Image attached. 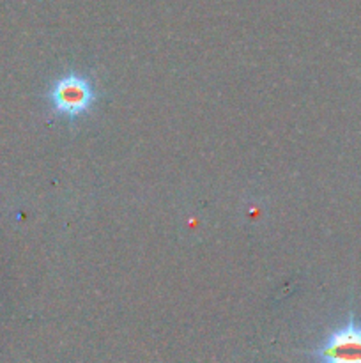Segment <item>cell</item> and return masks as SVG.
<instances>
[{"label":"cell","mask_w":361,"mask_h":363,"mask_svg":"<svg viewBox=\"0 0 361 363\" xmlns=\"http://www.w3.org/2000/svg\"><path fill=\"white\" fill-rule=\"evenodd\" d=\"M317 363H361V321L349 315L345 323L328 333L324 342L311 351Z\"/></svg>","instance_id":"1"},{"label":"cell","mask_w":361,"mask_h":363,"mask_svg":"<svg viewBox=\"0 0 361 363\" xmlns=\"http://www.w3.org/2000/svg\"><path fill=\"white\" fill-rule=\"evenodd\" d=\"M94 89L87 78L80 74H66L59 78L50 92V101L59 116L74 119L80 117L94 105Z\"/></svg>","instance_id":"2"}]
</instances>
